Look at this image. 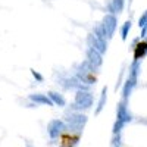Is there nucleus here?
<instances>
[{"mask_svg": "<svg viewBox=\"0 0 147 147\" xmlns=\"http://www.w3.org/2000/svg\"><path fill=\"white\" fill-rule=\"evenodd\" d=\"M146 50H147V43H146V41H144V43H140V44L137 46V49H136V59H138L140 55H144Z\"/></svg>", "mask_w": 147, "mask_h": 147, "instance_id": "obj_1", "label": "nucleus"}]
</instances>
